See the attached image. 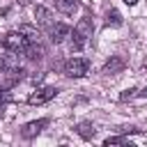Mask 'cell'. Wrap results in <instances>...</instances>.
<instances>
[{
	"label": "cell",
	"instance_id": "1",
	"mask_svg": "<svg viewBox=\"0 0 147 147\" xmlns=\"http://www.w3.org/2000/svg\"><path fill=\"white\" fill-rule=\"evenodd\" d=\"M92 32H94V23H92V18H80L78 23H76V28H74V34H71V51H80L85 44H87V39L92 37Z\"/></svg>",
	"mask_w": 147,
	"mask_h": 147
},
{
	"label": "cell",
	"instance_id": "2",
	"mask_svg": "<svg viewBox=\"0 0 147 147\" xmlns=\"http://www.w3.org/2000/svg\"><path fill=\"white\" fill-rule=\"evenodd\" d=\"M2 44H5V48H7V51H11V53H25V51H28V46H30L32 41H30L23 32H9V34L5 37V41H2Z\"/></svg>",
	"mask_w": 147,
	"mask_h": 147
},
{
	"label": "cell",
	"instance_id": "3",
	"mask_svg": "<svg viewBox=\"0 0 147 147\" xmlns=\"http://www.w3.org/2000/svg\"><path fill=\"white\" fill-rule=\"evenodd\" d=\"M64 71L71 78H83L90 71V60L87 57H69L67 64H64Z\"/></svg>",
	"mask_w": 147,
	"mask_h": 147
},
{
	"label": "cell",
	"instance_id": "4",
	"mask_svg": "<svg viewBox=\"0 0 147 147\" xmlns=\"http://www.w3.org/2000/svg\"><path fill=\"white\" fill-rule=\"evenodd\" d=\"M55 94H57V90H55V87H41V90L32 92V94L28 96V103H30V106H41V103L51 101Z\"/></svg>",
	"mask_w": 147,
	"mask_h": 147
},
{
	"label": "cell",
	"instance_id": "5",
	"mask_svg": "<svg viewBox=\"0 0 147 147\" xmlns=\"http://www.w3.org/2000/svg\"><path fill=\"white\" fill-rule=\"evenodd\" d=\"M34 18H37L39 25H44V28H53V11H51L48 7L37 5V7H34Z\"/></svg>",
	"mask_w": 147,
	"mask_h": 147
},
{
	"label": "cell",
	"instance_id": "6",
	"mask_svg": "<svg viewBox=\"0 0 147 147\" xmlns=\"http://www.w3.org/2000/svg\"><path fill=\"white\" fill-rule=\"evenodd\" d=\"M69 25L67 23H53V28H51V41L53 44H62L67 37H69Z\"/></svg>",
	"mask_w": 147,
	"mask_h": 147
},
{
	"label": "cell",
	"instance_id": "7",
	"mask_svg": "<svg viewBox=\"0 0 147 147\" xmlns=\"http://www.w3.org/2000/svg\"><path fill=\"white\" fill-rule=\"evenodd\" d=\"M48 124V119H34V122H28L25 126H23V138H32V136H37V133H41V129Z\"/></svg>",
	"mask_w": 147,
	"mask_h": 147
},
{
	"label": "cell",
	"instance_id": "8",
	"mask_svg": "<svg viewBox=\"0 0 147 147\" xmlns=\"http://www.w3.org/2000/svg\"><path fill=\"white\" fill-rule=\"evenodd\" d=\"M122 69H124V60H122L119 55H113V57H110V60H108V62L103 64V74H106V76L119 74Z\"/></svg>",
	"mask_w": 147,
	"mask_h": 147
},
{
	"label": "cell",
	"instance_id": "9",
	"mask_svg": "<svg viewBox=\"0 0 147 147\" xmlns=\"http://www.w3.org/2000/svg\"><path fill=\"white\" fill-rule=\"evenodd\" d=\"M55 9L62 11V14H67V16H71L78 9V2L76 0H55Z\"/></svg>",
	"mask_w": 147,
	"mask_h": 147
},
{
	"label": "cell",
	"instance_id": "10",
	"mask_svg": "<svg viewBox=\"0 0 147 147\" xmlns=\"http://www.w3.org/2000/svg\"><path fill=\"white\" fill-rule=\"evenodd\" d=\"M25 53H28V57H30V60H41V57H44V46H41L39 41H32V44L28 46V51H25Z\"/></svg>",
	"mask_w": 147,
	"mask_h": 147
},
{
	"label": "cell",
	"instance_id": "11",
	"mask_svg": "<svg viewBox=\"0 0 147 147\" xmlns=\"http://www.w3.org/2000/svg\"><path fill=\"white\" fill-rule=\"evenodd\" d=\"M18 32H23L30 41H39V30H37L34 25H30V23H23V25L18 28Z\"/></svg>",
	"mask_w": 147,
	"mask_h": 147
},
{
	"label": "cell",
	"instance_id": "12",
	"mask_svg": "<svg viewBox=\"0 0 147 147\" xmlns=\"http://www.w3.org/2000/svg\"><path fill=\"white\" fill-rule=\"evenodd\" d=\"M106 25H113V28L122 25V14H119L117 9H110V11L106 14Z\"/></svg>",
	"mask_w": 147,
	"mask_h": 147
},
{
	"label": "cell",
	"instance_id": "13",
	"mask_svg": "<svg viewBox=\"0 0 147 147\" xmlns=\"http://www.w3.org/2000/svg\"><path fill=\"white\" fill-rule=\"evenodd\" d=\"M76 131H78V136H83V138H92V136H94V126H92L90 122H80V124L76 126Z\"/></svg>",
	"mask_w": 147,
	"mask_h": 147
},
{
	"label": "cell",
	"instance_id": "14",
	"mask_svg": "<svg viewBox=\"0 0 147 147\" xmlns=\"http://www.w3.org/2000/svg\"><path fill=\"white\" fill-rule=\"evenodd\" d=\"M122 142H126L122 136H115V138H106V140H103V145H106V147H110V145H122Z\"/></svg>",
	"mask_w": 147,
	"mask_h": 147
},
{
	"label": "cell",
	"instance_id": "15",
	"mask_svg": "<svg viewBox=\"0 0 147 147\" xmlns=\"http://www.w3.org/2000/svg\"><path fill=\"white\" fill-rule=\"evenodd\" d=\"M136 92H138V90H136V87H129V90H124V92H122V94H119V99H122V101H126V99H131V96H133V94H136Z\"/></svg>",
	"mask_w": 147,
	"mask_h": 147
},
{
	"label": "cell",
	"instance_id": "16",
	"mask_svg": "<svg viewBox=\"0 0 147 147\" xmlns=\"http://www.w3.org/2000/svg\"><path fill=\"white\" fill-rule=\"evenodd\" d=\"M122 2H124V5H129V7H133V5L138 2V0H122Z\"/></svg>",
	"mask_w": 147,
	"mask_h": 147
},
{
	"label": "cell",
	"instance_id": "17",
	"mask_svg": "<svg viewBox=\"0 0 147 147\" xmlns=\"http://www.w3.org/2000/svg\"><path fill=\"white\" fill-rule=\"evenodd\" d=\"M18 2H21V5H30L32 0H18Z\"/></svg>",
	"mask_w": 147,
	"mask_h": 147
},
{
	"label": "cell",
	"instance_id": "18",
	"mask_svg": "<svg viewBox=\"0 0 147 147\" xmlns=\"http://www.w3.org/2000/svg\"><path fill=\"white\" fill-rule=\"evenodd\" d=\"M2 115H5V106L0 103V117H2Z\"/></svg>",
	"mask_w": 147,
	"mask_h": 147
},
{
	"label": "cell",
	"instance_id": "19",
	"mask_svg": "<svg viewBox=\"0 0 147 147\" xmlns=\"http://www.w3.org/2000/svg\"><path fill=\"white\" fill-rule=\"evenodd\" d=\"M140 94H142V96H147V87H145V90H142V92H140Z\"/></svg>",
	"mask_w": 147,
	"mask_h": 147
},
{
	"label": "cell",
	"instance_id": "20",
	"mask_svg": "<svg viewBox=\"0 0 147 147\" xmlns=\"http://www.w3.org/2000/svg\"><path fill=\"white\" fill-rule=\"evenodd\" d=\"M0 67H2V62H0Z\"/></svg>",
	"mask_w": 147,
	"mask_h": 147
}]
</instances>
